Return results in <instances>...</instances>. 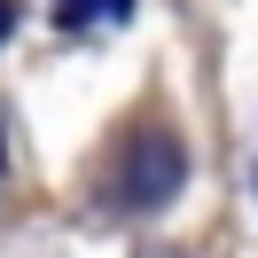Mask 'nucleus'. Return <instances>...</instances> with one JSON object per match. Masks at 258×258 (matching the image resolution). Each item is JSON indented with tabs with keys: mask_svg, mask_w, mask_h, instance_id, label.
<instances>
[{
	"mask_svg": "<svg viewBox=\"0 0 258 258\" xmlns=\"http://www.w3.org/2000/svg\"><path fill=\"white\" fill-rule=\"evenodd\" d=\"M180 180H188L180 141H172L164 125H149V133L125 141V164H117V180H110V204H117V211H164V204L180 196Z\"/></svg>",
	"mask_w": 258,
	"mask_h": 258,
	"instance_id": "f257e3e1",
	"label": "nucleus"
},
{
	"mask_svg": "<svg viewBox=\"0 0 258 258\" xmlns=\"http://www.w3.org/2000/svg\"><path fill=\"white\" fill-rule=\"evenodd\" d=\"M133 0H55V24H117Z\"/></svg>",
	"mask_w": 258,
	"mask_h": 258,
	"instance_id": "f03ea898",
	"label": "nucleus"
},
{
	"mask_svg": "<svg viewBox=\"0 0 258 258\" xmlns=\"http://www.w3.org/2000/svg\"><path fill=\"white\" fill-rule=\"evenodd\" d=\"M8 32H16V8H8V0H0V39H8Z\"/></svg>",
	"mask_w": 258,
	"mask_h": 258,
	"instance_id": "7ed1b4c3",
	"label": "nucleus"
},
{
	"mask_svg": "<svg viewBox=\"0 0 258 258\" xmlns=\"http://www.w3.org/2000/svg\"><path fill=\"white\" fill-rule=\"evenodd\" d=\"M149 258H180V250H149Z\"/></svg>",
	"mask_w": 258,
	"mask_h": 258,
	"instance_id": "20e7f679",
	"label": "nucleus"
},
{
	"mask_svg": "<svg viewBox=\"0 0 258 258\" xmlns=\"http://www.w3.org/2000/svg\"><path fill=\"white\" fill-rule=\"evenodd\" d=\"M250 180H258V172H250Z\"/></svg>",
	"mask_w": 258,
	"mask_h": 258,
	"instance_id": "39448f33",
	"label": "nucleus"
}]
</instances>
